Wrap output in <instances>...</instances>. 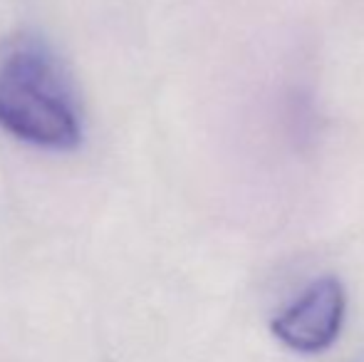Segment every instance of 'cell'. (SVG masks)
Instances as JSON below:
<instances>
[{"label": "cell", "mask_w": 364, "mask_h": 362, "mask_svg": "<svg viewBox=\"0 0 364 362\" xmlns=\"http://www.w3.org/2000/svg\"><path fill=\"white\" fill-rule=\"evenodd\" d=\"M0 127L45 149L68 151L80 144L75 90L48 50L25 45L0 65Z\"/></svg>", "instance_id": "6da1fadb"}, {"label": "cell", "mask_w": 364, "mask_h": 362, "mask_svg": "<svg viewBox=\"0 0 364 362\" xmlns=\"http://www.w3.org/2000/svg\"><path fill=\"white\" fill-rule=\"evenodd\" d=\"M347 295L335 275L315 280L270 323L273 335L295 353H322L337 340L345 323Z\"/></svg>", "instance_id": "7a4b0ae2"}]
</instances>
